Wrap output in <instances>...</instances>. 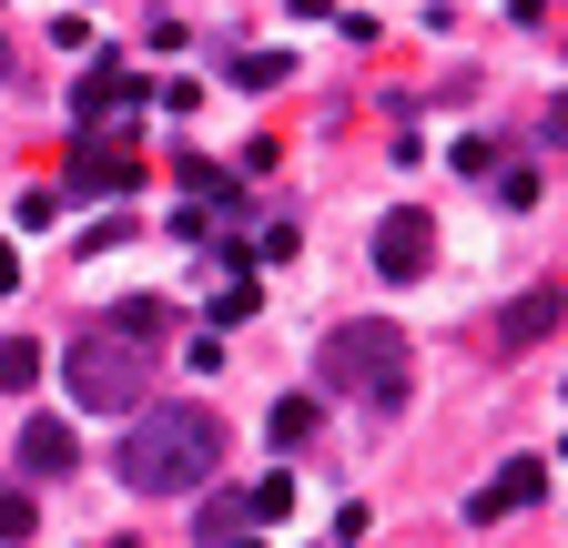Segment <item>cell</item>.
<instances>
[{"mask_svg": "<svg viewBox=\"0 0 568 548\" xmlns=\"http://www.w3.org/2000/svg\"><path fill=\"white\" fill-rule=\"evenodd\" d=\"M315 376H325V396L366 406V417H396L406 406V335L386 315H345V325H325Z\"/></svg>", "mask_w": 568, "mask_h": 548, "instance_id": "cell-2", "label": "cell"}, {"mask_svg": "<svg viewBox=\"0 0 568 548\" xmlns=\"http://www.w3.org/2000/svg\"><path fill=\"white\" fill-rule=\"evenodd\" d=\"M315 427H325V396H305V386H295V396H274V417H264V437H274L284 457L315 447Z\"/></svg>", "mask_w": 568, "mask_h": 548, "instance_id": "cell-10", "label": "cell"}, {"mask_svg": "<svg viewBox=\"0 0 568 548\" xmlns=\"http://www.w3.org/2000/svg\"><path fill=\"white\" fill-rule=\"evenodd\" d=\"M41 528V508H31V488H0V548H21Z\"/></svg>", "mask_w": 568, "mask_h": 548, "instance_id": "cell-16", "label": "cell"}, {"mask_svg": "<svg viewBox=\"0 0 568 548\" xmlns=\"http://www.w3.org/2000/svg\"><path fill=\"white\" fill-rule=\"evenodd\" d=\"M82 467V437H71L61 417H31L21 427V477H71Z\"/></svg>", "mask_w": 568, "mask_h": 548, "instance_id": "cell-8", "label": "cell"}, {"mask_svg": "<svg viewBox=\"0 0 568 548\" xmlns=\"http://www.w3.org/2000/svg\"><path fill=\"white\" fill-rule=\"evenodd\" d=\"M102 335H122V346H142V356H153L163 335H173V305H153V295H132V305H112V325H102Z\"/></svg>", "mask_w": 568, "mask_h": 548, "instance_id": "cell-11", "label": "cell"}, {"mask_svg": "<svg viewBox=\"0 0 568 548\" xmlns=\"http://www.w3.org/2000/svg\"><path fill=\"white\" fill-rule=\"evenodd\" d=\"M71 193H142V153L112 143V132H71V163H61Z\"/></svg>", "mask_w": 568, "mask_h": 548, "instance_id": "cell-4", "label": "cell"}, {"mask_svg": "<svg viewBox=\"0 0 568 548\" xmlns=\"http://www.w3.org/2000/svg\"><path fill=\"white\" fill-rule=\"evenodd\" d=\"M213 548H254V538H213Z\"/></svg>", "mask_w": 568, "mask_h": 548, "instance_id": "cell-19", "label": "cell"}, {"mask_svg": "<svg viewBox=\"0 0 568 548\" xmlns=\"http://www.w3.org/2000/svg\"><path fill=\"white\" fill-rule=\"evenodd\" d=\"M122 102H142V72H122V61L102 51L92 72H82V92H71V132H112Z\"/></svg>", "mask_w": 568, "mask_h": 548, "instance_id": "cell-6", "label": "cell"}, {"mask_svg": "<svg viewBox=\"0 0 568 548\" xmlns=\"http://www.w3.org/2000/svg\"><path fill=\"white\" fill-rule=\"evenodd\" d=\"M558 315H568V295L558 285H528L508 315H497V335H508V346H538V335H558Z\"/></svg>", "mask_w": 568, "mask_h": 548, "instance_id": "cell-9", "label": "cell"}, {"mask_svg": "<svg viewBox=\"0 0 568 548\" xmlns=\"http://www.w3.org/2000/svg\"><path fill=\"white\" fill-rule=\"evenodd\" d=\"M11 214H21V234H51V224H61V193H51V183H31Z\"/></svg>", "mask_w": 568, "mask_h": 548, "instance_id": "cell-17", "label": "cell"}, {"mask_svg": "<svg viewBox=\"0 0 568 548\" xmlns=\"http://www.w3.org/2000/svg\"><path fill=\"white\" fill-rule=\"evenodd\" d=\"M426 264H437V224H426V203H396V214L376 224V274L386 285H416Z\"/></svg>", "mask_w": 568, "mask_h": 548, "instance_id": "cell-5", "label": "cell"}, {"mask_svg": "<svg viewBox=\"0 0 568 548\" xmlns=\"http://www.w3.org/2000/svg\"><path fill=\"white\" fill-rule=\"evenodd\" d=\"M142 376H153L142 346H122V335H102V325L61 346V386L82 396V406H102V417H132V406H142Z\"/></svg>", "mask_w": 568, "mask_h": 548, "instance_id": "cell-3", "label": "cell"}, {"mask_svg": "<svg viewBox=\"0 0 568 548\" xmlns=\"http://www.w3.org/2000/svg\"><path fill=\"white\" fill-rule=\"evenodd\" d=\"M254 315V254L224 244V285H213V325H244Z\"/></svg>", "mask_w": 568, "mask_h": 548, "instance_id": "cell-12", "label": "cell"}, {"mask_svg": "<svg viewBox=\"0 0 568 548\" xmlns=\"http://www.w3.org/2000/svg\"><path fill=\"white\" fill-rule=\"evenodd\" d=\"M0 386H11V396L41 386V346H31V335H11V346H0Z\"/></svg>", "mask_w": 568, "mask_h": 548, "instance_id": "cell-14", "label": "cell"}, {"mask_svg": "<svg viewBox=\"0 0 568 548\" xmlns=\"http://www.w3.org/2000/svg\"><path fill=\"white\" fill-rule=\"evenodd\" d=\"M224 467V417L193 396H163V406H132V437H122V488L132 498H183Z\"/></svg>", "mask_w": 568, "mask_h": 548, "instance_id": "cell-1", "label": "cell"}, {"mask_svg": "<svg viewBox=\"0 0 568 548\" xmlns=\"http://www.w3.org/2000/svg\"><path fill=\"white\" fill-rule=\"evenodd\" d=\"M244 518H295V477H254V488H244Z\"/></svg>", "mask_w": 568, "mask_h": 548, "instance_id": "cell-13", "label": "cell"}, {"mask_svg": "<svg viewBox=\"0 0 568 548\" xmlns=\"http://www.w3.org/2000/svg\"><path fill=\"white\" fill-rule=\"evenodd\" d=\"M284 72H295V51H244V61H234V82H244V92H274Z\"/></svg>", "mask_w": 568, "mask_h": 548, "instance_id": "cell-15", "label": "cell"}, {"mask_svg": "<svg viewBox=\"0 0 568 548\" xmlns=\"http://www.w3.org/2000/svg\"><path fill=\"white\" fill-rule=\"evenodd\" d=\"M11 285H21V254H11V244H0V295H11Z\"/></svg>", "mask_w": 568, "mask_h": 548, "instance_id": "cell-18", "label": "cell"}, {"mask_svg": "<svg viewBox=\"0 0 568 548\" xmlns=\"http://www.w3.org/2000/svg\"><path fill=\"white\" fill-rule=\"evenodd\" d=\"M325 548H335V538H325Z\"/></svg>", "mask_w": 568, "mask_h": 548, "instance_id": "cell-20", "label": "cell"}, {"mask_svg": "<svg viewBox=\"0 0 568 548\" xmlns=\"http://www.w3.org/2000/svg\"><path fill=\"white\" fill-rule=\"evenodd\" d=\"M528 498H548V457H508L487 477V488L467 498V528H487V518H508V508H528Z\"/></svg>", "mask_w": 568, "mask_h": 548, "instance_id": "cell-7", "label": "cell"}]
</instances>
